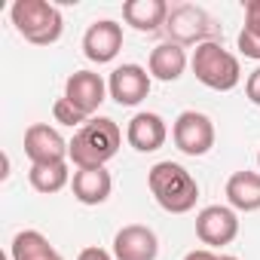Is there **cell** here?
Wrapping results in <instances>:
<instances>
[{
    "label": "cell",
    "instance_id": "8992f818",
    "mask_svg": "<svg viewBox=\"0 0 260 260\" xmlns=\"http://www.w3.org/2000/svg\"><path fill=\"white\" fill-rule=\"evenodd\" d=\"M166 31H169V40L172 43H181L184 49L187 46H199V43H208L211 34H214V25L208 19L205 10L193 7V4H181L169 13V22H166Z\"/></svg>",
    "mask_w": 260,
    "mask_h": 260
},
{
    "label": "cell",
    "instance_id": "44dd1931",
    "mask_svg": "<svg viewBox=\"0 0 260 260\" xmlns=\"http://www.w3.org/2000/svg\"><path fill=\"white\" fill-rule=\"evenodd\" d=\"M52 119L61 122V125H71V128H83L92 116H86L83 110H77V107L61 95V98H55V104H52Z\"/></svg>",
    "mask_w": 260,
    "mask_h": 260
},
{
    "label": "cell",
    "instance_id": "9a60e30c",
    "mask_svg": "<svg viewBox=\"0 0 260 260\" xmlns=\"http://www.w3.org/2000/svg\"><path fill=\"white\" fill-rule=\"evenodd\" d=\"M71 190L80 205H104L113 193V178L107 169H77L71 178Z\"/></svg>",
    "mask_w": 260,
    "mask_h": 260
},
{
    "label": "cell",
    "instance_id": "603a6c76",
    "mask_svg": "<svg viewBox=\"0 0 260 260\" xmlns=\"http://www.w3.org/2000/svg\"><path fill=\"white\" fill-rule=\"evenodd\" d=\"M77 260H113V251H104L98 245H89V248H83L77 254Z\"/></svg>",
    "mask_w": 260,
    "mask_h": 260
},
{
    "label": "cell",
    "instance_id": "7c38bea8",
    "mask_svg": "<svg viewBox=\"0 0 260 260\" xmlns=\"http://www.w3.org/2000/svg\"><path fill=\"white\" fill-rule=\"evenodd\" d=\"M159 239L144 223H128L113 236V260H156Z\"/></svg>",
    "mask_w": 260,
    "mask_h": 260
},
{
    "label": "cell",
    "instance_id": "7a4b0ae2",
    "mask_svg": "<svg viewBox=\"0 0 260 260\" xmlns=\"http://www.w3.org/2000/svg\"><path fill=\"white\" fill-rule=\"evenodd\" d=\"M147 187H150L156 205L169 214H187L196 208L199 184L181 162H172V159L156 162L147 172Z\"/></svg>",
    "mask_w": 260,
    "mask_h": 260
},
{
    "label": "cell",
    "instance_id": "6da1fadb",
    "mask_svg": "<svg viewBox=\"0 0 260 260\" xmlns=\"http://www.w3.org/2000/svg\"><path fill=\"white\" fill-rule=\"evenodd\" d=\"M122 144V128L110 116H92L68 141V159L74 169H104Z\"/></svg>",
    "mask_w": 260,
    "mask_h": 260
},
{
    "label": "cell",
    "instance_id": "3957f363",
    "mask_svg": "<svg viewBox=\"0 0 260 260\" xmlns=\"http://www.w3.org/2000/svg\"><path fill=\"white\" fill-rule=\"evenodd\" d=\"M10 22L31 46H52L64 34V16L49 0H16L10 7Z\"/></svg>",
    "mask_w": 260,
    "mask_h": 260
},
{
    "label": "cell",
    "instance_id": "ffe728a7",
    "mask_svg": "<svg viewBox=\"0 0 260 260\" xmlns=\"http://www.w3.org/2000/svg\"><path fill=\"white\" fill-rule=\"evenodd\" d=\"M236 43L245 58L260 61V0H248L245 4V28L239 31Z\"/></svg>",
    "mask_w": 260,
    "mask_h": 260
},
{
    "label": "cell",
    "instance_id": "d6986e66",
    "mask_svg": "<svg viewBox=\"0 0 260 260\" xmlns=\"http://www.w3.org/2000/svg\"><path fill=\"white\" fill-rule=\"evenodd\" d=\"M71 169L68 162H49V166H31L28 169V181L37 193L43 196H52V193H61L68 184H71Z\"/></svg>",
    "mask_w": 260,
    "mask_h": 260
},
{
    "label": "cell",
    "instance_id": "d4e9b609",
    "mask_svg": "<svg viewBox=\"0 0 260 260\" xmlns=\"http://www.w3.org/2000/svg\"><path fill=\"white\" fill-rule=\"evenodd\" d=\"M223 260H239V257H233V254H223Z\"/></svg>",
    "mask_w": 260,
    "mask_h": 260
},
{
    "label": "cell",
    "instance_id": "ba28073f",
    "mask_svg": "<svg viewBox=\"0 0 260 260\" xmlns=\"http://www.w3.org/2000/svg\"><path fill=\"white\" fill-rule=\"evenodd\" d=\"M196 236L208 248H223L239 236V211L230 205H205L196 214Z\"/></svg>",
    "mask_w": 260,
    "mask_h": 260
},
{
    "label": "cell",
    "instance_id": "ac0fdd59",
    "mask_svg": "<svg viewBox=\"0 0 260 260\" xmlns=\"http://www.w3.org/2000/svg\"><path fill=\"white\" fill-rule=\"evenodd\" d=\"M10 257L13 260H64L55 245L40 233V230H22L13 236V245H10Z\"/></svg>",
    "mask_w": 260,
    "mask_h": 260
},
{
    "label": "cell",
    "instance_id": "52a82bcc",
    "mask_svg": "<svg viewBox=\"0 0 260 260\" xmlns=\"http://www.w3.org/2000/svg\"><path fill=\"white\" fill-rule=\"evenodd\" d=\"M150 86H153L150 71L141 64H132V61L113 68L107 77V92L119 107H138L150 95Z\"/></svg>",
    "mask_w": 260,
    "mask_h": 260
},
{
    "label": "cell",
    "instance_id": "4fadbf2b",
    "mask_svg": "<svg viewBox=\"0 0 260 260\" xmlns=\"http://www.w3.org/2000/svg\"><path fill=\"white\" fill-rule=\"evenodd\" d=\"M125 141H128V147L138 150V153H156L169 141V125H166V119L159 113L141 110V113H135L132 119H128Z\"/></svg>",
    "mask_w": 260,
    "mask_h": 260
},
{
    "label": "cell",
    "instance_id": "7402d4cb",
    "mask_svg": "<svg viewBox=\"0 0 260 260\" xmlns=\"http://www.w3.org/2000/svg\"><path fill=\"white\" fill-rule=\"evenodd\" d=\"M245 95H248V101H251L254 107H260V64L248 74V80H245Z\"/></svg>",
    "mask_w": 260,
    "mask_h": 260
},
{
    "label": "cell",
    "instance_id": "e0dca14e",
    "mask_svg": "<svg viewBox=\"0 0 260 260\" xmlns=\"http://www.w3.org/2000/svg\"><path fill=\"white\" fill-rule=\"evenodd\" d=\"M223 193L233 211H260V172H233Z\"/></svg>",
    "mask_w": 260,
    "mask_h": 260
},
{
    "label": "cell",
    "instance_id": "5bb4252c",
    "mask_svg": "<svg viewBox=\"0 0 260 260\" xmlns=\"http://www.w3.org/2000/svg\"><path fill=\"white\" fill-rule=\"evenodd\" d=\"M187 64H190L187 49H184L181 43H172V40L153 46V49H150V58H147V71H150V77L159 80V83H175V80H181L184 71H187Z\"/></svg>",
    "mask_w": 260,
    "mask_h": 260
},
{
    "label": "cell",
    "instance_id": "8fae6325",
    "mask_svg": "<svg viewBox=\"0 0 260 260\" xmlns=\"http://www.w3.org/2000/svg\"><path fill=\"white\" fill-rule=\"evenodd\" d=\"M107 95H110L107 80L101 74H95V71H74L68 77V83H64V98L77 110H83L86 116L98 113V107L107 101Z\"/></svg>",
    "mask_w": 260,
    "mask_h": 260
},
{
    "label": "cell",
    "instance_id": "484cf974",
    "mask_svg": "<svg viewBox=\"0 0 260 260\" xmlns=\"http://www.w3.org/2000/svg\"><path fill=\"white\" fill-rule=\"evenodd\" d=\"M257 166H260V153H257Z\"/></svg>",
    "mask_w": 260,
    "mask_h": 260
},
{
    "label": "cell",
    "instance_id": "2e32d148",
    "mask_svg": "<svg viewBox=\"0 0 260 260\" xmlns=\"http://www.w3.org/2000/svg\"><path fill=\"white\" fill-rule=\"evenodd\" d=\"M172 7L166 0H125L122 4V19L125 25H132L141 34H156L159 28H166Z\"/></svg>",
    "mask_w": 260,
    "mask_h": 260
},
{
    "label": "cell",
    "instance_id": "5b68a950",
    "mask_svg": "<svg viewBox=\"0 0 260 260\" xmlns=\"http://www.w3.org/2000/svg\"><path fill=\"white\" fill-rule=\"evenodd\" d=\"M214 122L202 110H184L172 125V141L184 156H205L214 147Z\"/></svg>",
    "mask_w": 260,
    "mask_h": 260
},
{
    "label": "cell",
    "instance_id": "cb8c5ba5",
    "mask_svg": "<svg viewBox=\"0 0 260 260\" xmlns=\"http://www.w3.org/2000/svg\"><path fill=\"white\" fill-rule=\"evenodd\" d=\"M184 260H223V254H214L211 248H193L184 254Z\"/></svg>",
    "mask_w": 260,
    "mask_h": 260
},
{
    "label": "cell",
    "instance_id": "9c48e42d",
    "mask_svg": "<svg viewBox=\"0 0 260 260\" xmlns=\"http://www.w3.org/2000/svg\"><path fill=\"white\" fill-rule=\"evenodd\" d=\"M25 156L31 166H49V162H71L68 159V141L49 122H34L25 132Z\"/></svg>",
    "mask_w": 260,
    "mask_h": 260
},
{
    "label": "cell",
    "instance_id": "30bf717a",
    "mask_svg": "<svg viewBox=\"0 0 260 260\" xmlns=\"http://www.w3.org/2000/svg\"><path fill=\"white\" fill-rule=\"evenodd\" d=\"M122 49V25L113 19H98L83 34V55L92 64H110Z\"/></svg>",
    "mask_w": 260,
    "mask_h": 260
},
{
    "label": "cell",
    "instance_id": "277c9868",
    "mask_svg": "<svg viewBox=\"0 0 260 260\" xmlns=\"http://www.w3.org/2000/svg\"><path fill=\"white\" fill-rule=\"evenodd\" d=\"M190 68H193L196 80L205 89H214V92H233L242 83L239 58L230 49H223V43H217V40L199 43L190 55Z\"/></svg>",
    "mask_w": 260,
    "mask_h": 260
}]
</instances>
